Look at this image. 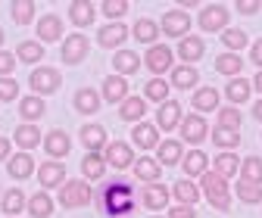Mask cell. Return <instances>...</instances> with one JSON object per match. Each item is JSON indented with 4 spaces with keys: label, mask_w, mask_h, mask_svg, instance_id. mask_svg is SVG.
Segmentation results:
<instances>
[{
    "label": "cell",
    "mask_w": 262,
    "mask_h": 218,
    "mask_svg": "<svg viewBox=\"0 0 262 218\" xmlns=\"http://www.w3.org/2000/svg\"><path fill=\"white\" fill-rule=\"evenodd\" d=\"M97 206H100V212L110 215V218L131 215L135 212V187H131L128 181H122V178H116L97 193Z\"/></svg>",
    "instance_id": "obj_1"
},
{
    "label": "cell",
    "mask_w": 262,
    "mask_h": 218,
    "mask_svg": "<svg viewBox=\"0 0 262 218\" xmlns=\"http://www.w3.org/2000/svg\"><path fill=\"white\" fill-rule=\"evenodd\" d=\"M203 193L215 209H228L231 206V190H228V181L219 172H203Z\"/></svg>",
    "instance_id": "obj_2"
},
{
    "label": "cell",
    "mask_w": 262,
    "mask_h": 218,
    "mask_svg": "<svg viewBox=\"0 0 262 218\" xmlns=\"http://www.w3.org/2000/svg\"><path fill=\"white\" fill-rule=\"evenodd\" d=\"M59 203L66 209H78V206H88L91 203V187L84 181H66L62 190H59Z\"/></svg>",
    "instance_id": "obj_3"
},
{
    "label": "cell",
    "mask_w": 262,
    "mask_h": 218,
    "mask_svg": "<svg viewBox=\"0 0 262 218\" xmlns=\"http://www.w3.org/2000/svg\"><path fill=\"white\" fill-rule=\"evenodd\" d=\"M88 50H91V44H88V38H84V35H72V38H66V44H62V62L75 66V62H81V59L88 56Z\"/></svg>",
    "instance_id": "obj_4"
},
{
    "label": "cell",
    "mask_w": 262,
    "mask_h": 218,
    "mask_svg": "<svg viewBox=\"0 0 262 218\" xmlns=\"http://www.w3.org/2000/svg\"><path fill=\"white\" fill-rule=\"evenodd\" d=\"M28 81H31V90L35 93H53L59 87V72L56 69H35Z\"/></svg>",
    "instance_id": "obj_5"
},
{
    "label": "cell",
    "mask_w": 262,
    "mask_h": 218,
    "mask_svg": "<svg viewBox=\"0 0 262 218\" xmlns=\"http://www.w3.org/2000/svg\"><path fill=\"white\" fill-rule=\"evenodd\" d=\"M147 69L156 72V75H162L166 69H172V50L166 44H153L147 50Z\"/></svg>",
    "instance_id": "obj_6"
},
{
    "label": "cell",
    "mask_w": 262,
    "mask_h": 218,
    "mask_svg": "<svg viewBox=\"0 0 262 218\" xmlns=\"http://www.w3.org/2000/svg\"><path fill=\"white\" fill-rule=\"evenodd\" d=\"M206 118H200V115H187V118H181V137L187 140V143H200L203 137H206Z\"/></svg>",
    "instance_id": "obj_7"
},
{
    "label": "cell",
    "mask_w": 262,
    "mask_h": 218,
    "mask_svg": "<svg viewBox=\"0 0 262 218\" xmlns=\"http://www.w3.org/2000/svg\"><path fill=\"white\" fill-rule=\"evenodd\" d=\"M196 22H200L203 31H222L228 25V10L225 7H203V13H200Z\"/></svg>",
    "instance_id": "obj_8"
},
{
    "label": "cell",
    "mask_w": 262,
    "mask_h": 218,
    "mask_svg": "<svg viewBox=\"0 0 262 218\" xmlns=\"http://www.w3.org/2000/svg\"><path fill=\"white\" fill-rule=\"evenodd\" d=\"M187 28H190V16L181 13V10L162 16V31H166L169 38H181V35H187Z\"/></svg>",
    "instance_id": "obj_9"
},
{
    "label": "cell",
    "mask_w": 262,
    "mask_h": 218,
    "mask_svg": "<svg viewBox=\"0 0 262 218\" xmlns=\"http://www.w3.org/2000/svg\"><path fill=\"white\" fill-rule=\"evenodd\" d=\"M131 162H135V156H131V147L116 140V143H106V165L113 168H128Z\"/></svg>",
    "instance_id": "obj_10"
},
{
    "label": "cell",
    "mask_w": 262,
    "mask_h": 218,
    "mask_svg": "<svg viewBox=\"0 0 262 218\" xmlns=\"http://www.w3.org/2000/svg\"><path fill=\"white\" fill-rule=\"evenodd\" d=\"M156 122H159V128L162 131H172L175 125L181 122V106L175 103V100H166L159 106V115H156Z\"/></svg>",
    "instance_id": "obj_11"
},
{
    "label": "cell",
    "mask_w": 262,
    "mask_h": 218,
    "mask_svg": "<svg viewBox=\"0 0 262 218\" xmlns=\"http://www.w3.org/2000/svg\"><path fill=\"white\" fill-rule=\"evenodd\" d=\"M131 140H135L141 150H153V147H159V134H156V128L153 125H135V131H131Z\"/></svg>",
    "instance_id": "obj_12"
},
{
    "label": "cell",
    "mask_w": 262,
    "mask_h": 218,
    "mask_svg": "<svg viewBox=\"0 0 262 218\" xmlns=\"http://www.w3.org/2000/svg\"><path fill=\"white\" fill-rule=\"evenodd\" d=\"M81 172H84L88 181H100L106 175V159H103V156H97V153H88L84 159H81Z\"/></svg>",
    "instance_id": "obj_13"
},
{
    "label": "cell",
    "mask_w": 262,
    "mask_h": 218,
    "mask_svg": "<svg viewBox=\"0 0 262 218\" xmlns=\"http://www.w3.org/2000/svg\"><path fill=\"white\" fill-rule=\"evenodd\" d=\"M125 38H128V28H125L122 22L103 25V28H100V35H97V41H100L103 47H116V44H122Z\"/></svg>",
    "instance_id": "obj_14"
},
{
    "label": "cell",
    "mask_w": 262,
    "mask_h": 218,
    "mask_svg": "<svg viewBox=\"0 0 262 218\" xmlns=\"http://www.w3.org/2000/svg\"><path fill=\"white\" fill-rule=\"evenodd\" d=\"M113 69H116L119 75H131V72L141 69V59H138V53H131V50H119V53L113 56Z\"/></svg>",
    "instance_id": "obj_15"
},
{
    "label": "cell",
    "mask_w": 262,
    "mask_h": 218,
    "mask_svg": "<svg viewBox=\"0 0 262 218\" xmlns=\"http://www.w3.org/2000/svg\"><path fill=\"white\" fill-rule=\"evenodd\" d=\"M81 143L91 150V153H97L103 143H106V131H103V125H84L81 128Z\"/></svg>",
    "instance_id": "obj_16"
},
{
    "label": "cell",
    "mask_w": 262,
    "mask_h": 218,
    "mask_svg": "<svg viewBox=\"0 0 262 218\" xmlns=\"http://www.w3.org/2000/svg\"><path fill=\"white\" fill-rule=\"evenodd\" d=\"M59 35H62V19L59 16H44L41 22H38V38L41 41H59Z\"/></svg>",
    "instance_id": "obj_17"
},
{
    "label": "cell",
    "mask_w": 262,
    "mask_h": 218,
    "mask_svg": "<svg viewBox=\"0 0 262 218\" xmlns=\"http://www.w3.org/2000/svg\"><path fill=\"white\" fill-rule=\"evenodd\" d=\"M44 147H47V153L50 156H69V150H72V143H69V134L66 131H50L47 134V140H44Z\"/></svg>",
    "instance_id": "obj_18"
},
{
    "label": "cell",
    "mask_w": 262,
    "mask_h": 218,
    "mask_svg": "<svg viewBox=\"0 0 262 218\" xmlns=\"http://www.w3.org/2000/svg\"><path fill=\"white\" fill-rule=\"evenodd\" d=\"M125 93H128V81H125L122 75H113V78H106V81H103V97H106L110 103L125 100Z\"/></svg>",
    "instance_id": "obj_19"
},
{
    "label": "cell",
    "mask_w": 262,
    "mask_h": 218,
    "mask_svg": "<svg viewBox=\"0 0 262 218\" xmlns=\"http://www.w3.org/2000/svg\"><path fill=\"white\" fill-rule=\"evenodd\" d=\"M75 109H78V112H84V115H91V112L100 109V97H97V90L81 87V90L75 93Z\"/></svg>",
    "instance_id": "obj_20"
},
{
    "label": "cell",
    "mask_w": 262,
    "mask_h": 218,
    "mask_svg": "<svg viewBox=\"0 0 262 218\" xmlns=\"http://www.w3.org/2000/svg\"><path fill=\"white\" fill-rule=\"evenodd\" d=\"M144 112H147V103L141 97H125L122 100V109H119V118L135 122V118H144Z\"/></svg>",
    "instance_id": "obj_21"
},
{
    "label": "cell",
    "mask_w": 262,
    "mask_h": 218,
    "mask_svg": "<svg viewBox=\"0 0 262 218\" xmlns=\"http://www.w3.org/2000/svg\"><path fill=\"white\" fill-rule=\"evenodd\" d=\"M206 53V44L200 41V38H184L181 44H178V56L184 59V62H193V59H200Z\"/></svg>",
    "instance_id": "obj_22"
},
{
    "label": "cell",
    "mask_w": 262,
    "mask_h": 218,
    "mask_svg": "<svg viewBox=\"0 0 262 218\" xmlns=\"http://www.w3.org/2000/svg\"><path fill=\"white\" fill-rule=\"evenodd\" d=\"M135 175H138L141 181H147V184H156V181H159V175H162V168H159V162H156V159H147V156H144V159H138V162H135Z\"/></svg>",
    "instance_id": "obj_23"
},
{
    "label": "cell",
    "mask_w": 262,
    "mask_h": 218,
    "mask_svg": "<svg viewBox=\"0 0 262 218\" xmlns=\"http://www.w3.org/2000/svg\"><path fill=\"white\" fill-rule=\"evenodd\" d=\"M144 206L147 209H162V206H166L169 203V190H166V187H162V184H150L147 187V190H144Z\"/></svg>",
    "instance_id": "obj_24"
},
{
    "label": "cell",
    "mask_w": 262,
    "mask_h": 218,
    "mask_svg": "<svg viewBox=\"0 0 262 218\" xmlns=\"http://www.w3.org/2000/svg\"><path fill=\"white\" fill-rule=\"evenodd\" d=\"M38 178H41V184H44V187H56V184H62V181H66V168H62L59 162H44V165H41V172H38Z\"/></svg>",
    "instance_id": "obj_25"
},
{
    "label": "cell",
    "mask_w": 262,
    "mask_h": 218,
    "mask_svg": "<svg viewBox=\"0 0 262 218\" xmlns=\"http://www.w3.org/2000/svg\"><path fill=\"white\" fill-rule=\"evenodd\" d=\"M69 19L75 25H91L94 22V4L91 0H75V4L69 7Z\"/></svg>",
    "instance_id": "obj_26"
},
{
    "label": "cell",
    "mask_w": 262,
    "mask_h": 218,
    "mask_svg": "<svg viewBox=\"0 0 262 218\" xmlns=\"http://www.w3.org/2000/svg\"><path fill=\"white\" fill-rule=\"evenodd\" d=\"M241 181H247V184H262V159L247 156V162H241Z\"/></svg>",
    "instance_id": "obj_27"
},
{
    "label": "cell",
    "mask_w": 262,
    "mask_h": 218,
    "mask_svg": "<svg viewBox=\"0 0 262 218\" xmlns=\"http://www.w3.org/2000/svg\"><path fill=\"white\" fill-rule=\"evenodd\" d=\"M215 106H219V90L215 87H200L193 93V109L206 112V109H215Z\"/></svg>",
    "instance_id": "obj_28"
},
{
    "label": "cell",
    "mask_w": 262,
    "mask_h": 218,
    "mask_svg": "<svg viewBox=\"0 0 262 218\" xmlns=\"http://www.w3.org/2000/svg\"><path fill=\"white\" fill-rule=\"evenodd\" d=\"M16 143H19L22 150L38 147V143H41V131L35 128V125H19V128H16Z\"/></svg>",
    "instance_id": "obj_29"
},
{
    "label": "cell",
    "mask_w": 262,
    "mask_h": 218,
    "mask_svg": "<svg viewBox=\"0 0 262 218\" xmlns=\"http://www.w3.org/2000/svg\"><path fill=\"white\" fill-rule=\"evenodd\" d=\"M13 178H28L31 172H35V162H31V156L28 153H19V156H13L10 159V168H7Z\"/></svg>",
    "instance_id": "obj_30"
},
{
    "label": "cell",
    "mask_w": 262,
    "mask_h": 218,
    "mask_svg": "<svg viewBox=\"0 0 262 218\" xmlns=\"http://www.w3.org/2000/svg\"><path fill=\"white\" fill-rule=\"evenodd\" d=\"M28 212L35 215V218H50V212H53V200L47 197V193H35L28 200Z\"/></svg>",
    "instance_id": "obj_31"
},
{
    "label": "cell",
    "mask_w": 262,
    "mask_h": 218,
    "mask_svg": "<svg viewBox=\"0 0 262 218\" xmlns=\"http://www.w3.org/2000/svg\"><path fill=\"white\" fill-rule=\"evenodd\" d=\"M181 162H184V172H187V175H203L209 159H206V153H200V150H190V153L184 156Z\"/></svg>",
    "instance_id": "obj_32"
},
{
    "label": "cell",
    "mask_w": 262,
    "mask_h": 218,
    "mask_svg": "<svg viewBox=\"0 0 262 218\" xmlns=\"http://www.w3.org/2000/svg\"><path fill=\"white\" fill-rule=\"evenodd\" d=\"M175 162H181V143L178 140L159 143V165H175Z\"/></svg>",
    "instance_id": "obj_33"
},
{
    "label": "cell",
    "mask_w": 262,
    "mask_h": 218,
    "mask_svg": "<svg viewBox=\"0 0 262 218\" xmlns=\"http://www.w3.org/2000/svg\"><path fill=\"white\" fill-rule=\"evenodd\" d=\"M225 93H228V100H231V103H244L250 97V81L231 78V81H228V87H225Z\"/></svg>",
    "instance_id": "obj_34"
},
{
    "label": "cell",
    "mask_w": 262,
    "mask_h": 218,
    "mask_svg": "<svg viewBox=\"0 0 262 218\" xmlns=\"http://www.w3.org/2000/svg\"><path fill=\"white\" fill-rule=\"evenodd\" d=\"M16 56H19L22 62H38V59L44 56V44H38V41H22V44L16 47Z\"/></svg>",
    "instance_id": "obj_35"
},
{
    "label": "cell",
    "mask_w": 262,
    "mask_h": 218,
    "mask_svg": "<svg viewBox=\"0 0 262 218\" xmlns=\"http://www.w3.org/2000/svg\"><path fill=\"white\" fill-rule=\"evenodd\" d=\"M244 69V62H241V56H234V53H222L219 59H215V72H222V75H237Z\"/></svg>",
    "instance_id": "obj_36"
},
{
    "label": "cell",
    "mask_w": 262,
    "mask_h": 218,
    "mask_svg": "<svg viewBox=\"0 0 262 218\" xmlns=\"http://www.w3.org/2000/svg\"><path fill=\"white\" fill-rule=\"evenodd\" d=\"M215 172L222 175V178H231L234 172H241V159L234 153H222L219 159H215Z\"/></svg>",
    "instance_id": "obj_37"
},
{
    "label": "cell",
    "mask_w": 262,
    "mask_h": 218,
    "mask_svg": "<svg viewBox=\"0 0 262 218\" xmlns=\"http://www.w3.org/2000/svg\"><path fill=\"white\" fill-rule=\"evenodd\" d=\"M44 109H47V106H44L41 97H25V100L19 103V115H22V118H41Z\"/></svg>",
    "instance_id": "obj_38"
},
{
    "label": "cell",
    "mask_w": 262,
    "mask_h": 218,
    "mask_svg": "<svg viewBox=\"0 0 262 218\" xmlns=\"http://www.w3.org/2000/svg\"><path fill=\"white\" fill-rule=\"evenodd\" d=\"M31 19H35V4H31V0H16L13 4V22L16 25H28Z\"/></svg>",
    "instance_id": "obj_39"
},
{
    "label": "cell",
    "mask_w": 262,
    "mask_h": 218,
    "mask_svg": "<svg viewBox=\"0 0 262 218\" xmlns=\"http://www.w3.org/2000/svg\"><path fill=\"white\" fill-rule=\"evenodd\" d=\"M156 35H159L156 22H150V19H138V25H135V38H138L141 44H153Z\"/></svg>",
    "instance_id": "obj_40"
},
{
    "label": "cell",
    "mask_w": 262,
    "mask_h": 218,
    "mask_svg": "<svg viewBox=\"0 0 262 218\" xmlns=\"http://www.w3.org/2000/svg\"><path fill=\"white\" fill-rule=\"evenodd\" d=\"M172 84L175 87H193L196 84V69H190V66H178V69H172Z\"/></svg>",
    "instance_id": "obj_41"
},
{
    "label": "cell",
    "mask_w": 262,
    "mask_h": 218,
    "mask_svg": "<svg viewBox=\"0 0 262 218\" xmlns=\"http://www.w3.org/2000/svg\"><path fill=\"white\" fill-rule=\"evenodd\" d=\"M172 190H175V197L181 200V206H193L196 200H200V193H196V187H193L190 181H178Z\"/></svg>",
    "instance_id": "obj_42"
},
{
    "label": "cell",
    "mask_w": 262,
    "mask_h": 218,
    "mask_svg": "<svg viewBox=\"0 0 262 218\" xmlns=\"http://www.w3.org/2000/svg\"><path fill=\"white\" fill-rule=\"evenodd\" d=\"M212 140H215L219 147H225V150H231V147H237V143H241V134H237V131H231V128H222V125H215Z\"/></svg>",
    "instance_id": "obj_43"
},
{
    "label": "cell",
    "mask_w": 262,
    "mask_h": 218,
    "mask_svg": "<svg viewBox=\"0 0 262 218\" xmlns=\"http://www.w3.org/2000/svg\"><path fill=\"white\" fill-rule=\"evenodd\" d=\"M22 206H25V197H22V190H7L4 193V212L13 218V215H19L22 212Z\"/></svg>",
    "instance_id": "obj_44"
},
{
    "label": "cell",
    "mask_w": 262,
    "mask_h": 218,
    "mask_svg": "<svg viewBox=\"0 0 262 218\" xmlns=\"http://www.w3.org/2000/svg\"><path fill=\"white\" fill-rule=\"evenodd\" d=\"M222 44L231 47V50H241V47H247V35L241 28H225L222 31Z\"/></svg>",
    "instance_id": "obj_45"
},
{
    "label": "cell",
    "mask_w": 262,
    "mask_h": 218,
    "mask_svg": "<svg viewBox=\"0 0 262 218\" xmlns=\"http://www.w3.org/2000/svg\"><path fill=\"white\" fill-rule=\"evenodd\" d=\"M144 93H147V100H156V103H166V93H169V84L162 81V78H153L147 87H144Z\"/></svg>",
    "instance_id": "obj_46"
},
{
    "label": "cell",
    "mask_w": 262,
    "mask_h": 218,
    "mask_svg": "<svg viewBox=\"0 0 262 218\" xmlns=\"http://www.w3.org/2000/svg\"><path fill=\"white\" fill-rule=\"evenodd\" d=\"M237 197H241L244 203H262V187L241 181V184H237Z\"/></svg>",
    "instance_id": "obj_47"
},
{
    "label": "cell",
    "mask_w": 262,
    "mask_h": 218,
    "mask_svg": "<svg viewBox=\"0 0 262 218\" xmlns=\"http://www.w3.org/2000/svg\"><path fill=\"white\" fill-rule=\"evenodd\" d=\"M219 125H222V128H231V131H237V128H241V112H237V109H222V115H219Z\"/></svg>",
    "instance_id": "obj_48"
},
{
    "label": "cell",
    "mask_w": 262,
    "mask_h": 218,
    "mask_svg": "<svg viewBox=\"0 0 262 218\" xmlns=\"http://www.w3.org/2000/svg\"><path fill=\"white\" fill-rule=\"evenodd\" d=\"M19 93V84L13 78H0V100H16Z\"/></svg>",
    "instance_id": "obj_49"
},
{
    "label": "cell",
    "mask_w": 262,
    "mask_h": 218,
    "mask_svg": "<svg viewBox=\"0 0 262 218\" xmlns=\"http://www.w3.org/2000/svg\"><path fill=\"white\" fill-rule=\"evenodd\" d=\"M125 10H128V4H125V0H106V4H103V13H106L110 19H119V16H125Z\"/></svg>",
    "instance_id": "obj_50"
},
{
    "label": "cell",
    "mask_w": 262,
    "mask_h": 218,
    "mask_svg": "<svg viewBox=\"0 0 262 218\" xmlns=\"http://www.w3.org/2000/svg\"><path fill=\"white\" fill-rule=\"evenodd\" d=\"M13 66H16V56H13V53H4V50H0V75L13 72Z\"/></svg>",
    "instance_id": "obj_51"
},
{
    "label": "cell",
    "mask_w": 262,
    "mask_h": 218,
    "mask_svg": "<svg viewBox=\"0 0 262 218\" xmlns=\"http://www.w3.org/2000/svg\"><path fill=\"white\" fill-rule=\"evenodd\" d=\"M259 0H241V4H237V10L244 13V16H253V13H259Z\"/></svg>",
    "instance_id": "obj_52"
},
{
    "label": "cell",
    "mask_w": 262,
    "mask_h": 218,
    "mask_svg": "<svg viewBox=\"0 0 262 218\" xmlns=\"http://www.w3.org/2000/svg\"><path fill=\"white\" fill-rule=\"evenodd\" d=\"M169 218H196V215H193V206H175Z\"/></svg>",
    "instance_id": "obj_53"
},
{
    "label": "cell",
    "mask_w": 262,
    "mask_h": 218,
    "mask_svg": "<svg viewBox=\"0 0 262 218\" xmlns=\"http://www.w3.org/2000/svg\"><path fill=\"white\" fill-rule=\"evenodd\" d=\"M253 62H256V66H262V38L253 44Z\"/></svg>",
    "instance_id": "obj_54"
},
{
    "label": "cell",
    "mask_w": 262,
    "mask_h": 218,
    "mask_svg": "<svg viewBox=\"0 0 262 218\" xmlns=\"http://www.w3.org/2000/svg\"><path fill=\"white\" fill-rule=\"evenodd\" d=\"M7 156H10V140L0 137V159H7Z\"/></svg>",
    "instance_id": "obj_55"
},
{
    "label": "cell",
    "mask_w": 262,
    "mask_h": 218,
    "mask_svg": "<svg viewBox=\"0 0 262 218\" xmlns=\"http://www.w3.org/2000/svg\"><path fill=\"white\" fill-rule=\"evenodd\" d=\"M253 115H256V118H259V122H262V100H259V103H256V106H253Z\"/></svg>",
    "instance_id": "obj_56"
},
{
    "label": "cell",
    "mask_w": 262,
    "mask_h": 218,
    "mask_svg": "<svg viewBox=\"0 0 262 218\" xmlns=\"http://www.w3.org/2000/svg\"><path fill=\"white\" fill-rule=\"evenodd\" d=\"M253 84H256V90H259V93H262V72H259V75H256V81H253Z\"/></svg>",
    "instance_id": "obj_57"
},
{
    "label": "cell",
    "mask_w": 262,
    "mask_h": 218,
    "mask_svg": "<svg viewBox=\"0 0 262 218\" xmlns=\"http://www.w3.org/2000/svg\"><path fill=\"white\" fill-rule=\"evenodd\" d=\"M0 44H4V28H0Z\"/></svg>",
    "instance_id": "obj_58"
}]
</instances>
